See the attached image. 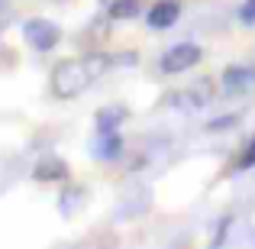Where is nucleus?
<instances>
[{
  "label": "nucleus",
  "mask_w": 255,
  "mask_h": 249,
  "mask_svg": "<svg viewBox=\"0 0 255 249\" xmlns=\"http://www.w3.org/2000/svg\"><path fill=\"white\" fill-rule=\"evenodd\" d=\"M239 19H243L246 26H255V0H243V6H239Z\"/></svg>",
  "instance_id": "obj_13"
},
{
  "label": "nucleus",
  "mask_w": 255,
  "mask_h": 249,
  "mask_svg": "<svg viewBox=\"0 0 255 249\" xmlns=\"http://www.w3.org/2000/svg\"><path fill=\"white\" fill-rule=\"evenodd\" d=\"M23 39L29 42V49L36 52H52L62 42V26H55L52 19H26L23 23Z\"/></svg>",
  "instance_id": "obj_2"
},
{
  "label": "nucleus",
  "mask_w": 255,
  "mask_h": 249,
  "mask_svg": "<svg viewBox=\"0 0 255 249\" xmlns=\"http://www.w3.org/2000/svg\"><path fill=\"white\" fill-rule=\"evenodd\" d=\"M107 13H110V19H132L142 13V0H110Z\"/></svg>",
  "instance_id": "obj_10"
},
{
  "label": "nucleus",
  "mask_w": 255,
  "mask_h": 249,
  "mask_svg": "<svg viewBox=\"0 0 255 249\" xmlns=\"http://www.w3.org/2000/svg\"><path fill=\"white\" fill-rule=\"evenodd\" d=\"M84 201H87V188H81V185L65 188L62 198H58V211H62V217H75L78 207H84Z\"/></svg>",
  "instance_id": "obj_9"
},
{
  "label": "nucleus",
  "mask_w": 255,
  "mask_h": 249,
  "mask_svg": "<svg viewBox=\"0 0 255 249\" xmlns=\"http://www.w3.org/2000/svg\"><path fill=\"white\" fill-rule=\"evenodd\" d=\"M3 6H6V0H0V10H3Z\"/></svg>",
  "instance_id": "obj_14"
},
{
  "label": "nucleus",
  "mask_w": 255,
  "mask_h": 249,
  "mask_svg": "<svg viewBox=\"0 0 255 249\" xmlns=\"http://www.w3.org/2000/svg\"><path fill=\"white\" fill-rule=\"evenodd\" d=\"M200 58H204V52H200L197 42H178V45H171V49L165 52L158 65H162L165 75H181V71L194 68Z\"/></svg>",
  "instance_id": "obj_3"
},
{
  "label": "nucleus",
  "mask_w": 255,
  "mask_h": 249,
  "mask_svg": "<svg viewBox=\"0 0 255 249\" xmlns=\"http://www.w3.org/2000/svg\"><path fill=\"white\" fill-rule=\"evenodd\" d=\"M129 120V107L126 104H107L94 113V123H97V133H107V130H120V126Z\"/></svg>",
  "instance_id": "obj_8"
},
{
  "label": "nucleus",
  "mask_w": 255,
  "mask_h": 249,
  "mask_svg": "<svg viewBox=\"0 0 255 249\" xmlns=\"http://www.w3.org/2000/svg\"><path fill=\"white\" fill-rule=\"evenodd\" d=\"M220 81H223V94H226V97L246 94L249 87H255V65H230Z\"/></svg>",
  "instance_id": "obj_4"
},
{
  "label": "nucleus",
  "mask_w": 255,
  "mask_h": 249,
  "mask_svg": "<svg viewBox=\"0 0 255 249\" xmlns=\"http://www.w3.org/2000/svg\"><path fill=\"white\" fill-rule=\"evenodd\" d=\"M94 81H97V78L91 75V68H87L84 58H65V62H58L55 68H52V81L49 84H52V94H55L58 100H71Z\"/></svg>",
  "instance_id": "obj_1"
},
{
  "label": "nucleus",
  "mask_w": 255,
  "mask_h": 249,
  "mask_svg": "<svg viewBox=\"0 0 255 249\" xmlns=\"http://www.w3.org/2000/svg\"><path fill=\"white\" fill-rule=\"evenodd\" d=\"M123 136H120L117 130H107V133H97V143H94V159H100V162H113V159L123 156Z\"/></svg>",
  "instance_id": "obj_6"
},
{
  "label": "nucleus",
  "mask_w": 255,
  "mask_h": 249,
  "mask_svg": "<svg viewBox=\"0 0 255 249\" xmlns=\"http://www.w3.org/2000/svg\"><path fill=\"white\" fill-rule=\"evenodd\" d=\"M178 16H181L178 0H158V3L145 13V26H149V29H168V26L178 23Z\"/></svg>",
  "instance_id": "obj_5"
},
{
  "label": "nucleus",
  "mask_w": 255,
  "mask_h": 249,
  "mask_svg": "<svg viewBox=\"0 0 255 249\" xmlns=\"http://www.w3.org/2000/svg\"><path fill=\"white\" fill-rule=\"evenodd\" d=\"M236 172H246V168H255V136L249 139V143L243 146V152H239V159H236Z\"/></svg>",
  "instance_id": "obj_11"
},
{
  "label": "nucleus",
  "mask_w": 255,
  "mask_h": 249,
  "mask_svg": "<svg viewBox=\"0 0 255 249\" xmlns=\"http://www.w3.org/2000/svg\"><path fill=\"white\" fill-rule=\"evenodd\" d=\"M239 113H226V117H220V120H210L207 123V133H223V130H233V126H239Z\"/></svg>",
  "instance_id": "obj_12"
},
{
  "label": "nucleus",
  "mask_w": 255,
  "mask_h": 249,
  "mask_svg": "<svg viewBox=\"0 0 255 249\" xmlns=\"http://www.w3.org/2000/svg\"><path fill=\"white\" fill-rule=\"evenodd\" d=\"M71 175V168H68V162L65 159H58V156H45V159H39L36 162V168H32V178L36 181H65Z\"/></svg>",
  "instance_id": "obj_7"
}]
</instances>
